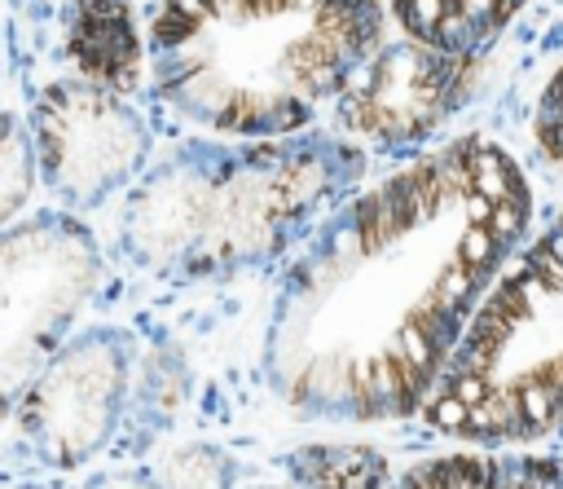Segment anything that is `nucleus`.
I'll use <instances>...</instances> for the list:
<instances>
[{"label":"nucleus","mask_w":563,"mask_h":489,"mask_svg":"<svg viewBox=\"0 0 563 489\" xmlns=\"http://www.w3.org/2000/svg\"><path fill=\"white\" fill-rule=\"evenodd\" d=\"M532 141L554 167H563V62L550 75V84L541 88V101L532 115Z\"/></svg>","instance_id":"obj_15"},{"label":"nucleus","mask_w":563,"mask_h":489,"mask_svg":"<svg viewBox=\"0 0 563 489\" xmlns=\"http://www.w3.org/2000/svg\"><path fill=\"white\" fill-rule=\"evenodd\" d=\"M387 18V0H158L150 88L211 137H299L378 53Z\"/></svg>","instance_id":"obj_2"},{"label":"nucleus","mask_w":563,"mask_h":489,"mask_svg":"<svg viewBox=\"0 0 563 489\" xmlns=\"http://www.w3.org/2000/svg\"><path fill=\"white\" fill-rule=\"evenodd\" d=\"M9 489H44V485H9Z\"/></svg>","instance_id":"obj_17"},{"label":"nucleus","mask_w":563,"mask_h":489,"mask_svg":"<svg viewBox=\"0 0 563 489\" xmlns=\"http://www.w3.org/2000/svg\"><path fill=\"white\" fill-rule=\"evenodd\" d=\"M475 57L431 48L413 35L383 40L334 101L339 128L361 150H413L431 141L466 101Z\"/></svg>","instance_id":"obj_8"},{"label":"nucleus","mask_w":563,"mask_h":489,"mask_svg":"<svg viewBox=\"0 0 563 489\" xmlns=\"http://www.w3.org/2000/svg\"><path fill=\"white\" fill-rule=\"evenodd\" d=\"M70 57L79 79L128 93L145 66V35L132 31V18L119 0H75Z\"/></svg>","instance_id":"obj_10"},{"label":"nucleus","mask_w":563,"mask_h":489,"mask_svg":"<svg viewBox=\"0 0 563 489\" xmlns=\"http://www.w3.org/2000/svg\"><path fill=\"white\" fill-rule=\"evenodd\" d=\"M101 273V247L75 211H35L0 233V419L70 339Z\"/></svg>","instance_id":"obj_5"},{"label":"nucleus","mask_w":563,"mask_h":489,"mask_svg":"<svg viewBox=\"0 0 563 489\" xmlns=\"http://www.w3.org/2000/svg\"><path fill=\"white\" fill-rule=\"evenodd\" d=\"M528 225L532 185L493 137H453L352 189L273 295L264 383L334 423L422 414Z\"/></svg>","instance_id":"obj_1"},{"label":"nucleus","mask_w":563,"mask_h":489,"mask_svg":"<svg viewBox=\"0 0 563 489\" xmlns=\"http://www.w3.org/2000/svg\"><path fill=\"white\" fill-rule=\"evenodd\" d=\"M132 344L114 326L70 335L18 401V427L44 467L97 458L123 414Z\"/></svg>","instance_id":"obj_7"},{"label":"nucleus","mask_w":563,"mask_h":489,"mask_svg":"<svg viewBox=\"0 0 563 489\" xmlns=\"http://www.w3.org/2000/svg\"><path fill=\"white\" fill-rule=\"evenodd\" d=\"M290 489H387L391 467L369 445H303L286 454Z\"/></svg>","instance_id":"obj_12"},{"label":"nucleus","mask_w":563,"mask_h":489,"mask_svg":"<svg viewBox=\"0 0 563 489\" xmlns=\"http://www.w3.org/2000/svg\"><path fill=\"white\" fill-rule=\"evenodd\" d=\"M84 489H158V485H154V471H101Z\"/></svg>","instance_id":"obj_16"},{"label":"nucleus","mask_w":563,"mask_h":489,"mask_svg":"<svg viewBox=\"0 0 563 489\" xmlns=\"http://www.w3.org/2000/svg\"><path fill=\"white\" fill-rule=\"evenodd\" d=\"M158 489H233V463L216 445H180L154 467Z\"/></svg>","instance_id":"obj_14"},{"label":"nucleus","mask_w":563,"mask_h":489,"mask_svg":"<svg viewBox=\"0 0 563 489\" xmlns=\"http://www.w3.org/2000/svg\"><path fill=\"white\" fill-rule=\"evenodd\" d=\"M523 4L528 0H387V13L400 35L444 53L479 57V48L493 44Z\"/></svg>","instance_id":"obj_11"},{"label":"nucleus","mask_w":563,"mask_h":489,"mask_svg":"<svg viewBox=\"0 0 563 489\" xmlns=\"http://www.w3.org/2000/svg\"><path fill=\"white\" fill-rule=\"evenodd\" d=\"M40 181L31 128L18 110H0V233L18 225V211L31 203V189Z\"/></svg>","instance_id":"obj_13"},{"label":"nucleus","mask_w":563,"mask_h":489,"mask_svg":"<svg viewBox=\"0 0 563 489\" xmlns=\"http://www.w3.org/2000/svg\"><path fill=\"white\" fill-rule=\"evenodd\" d=\"M365 176V150L343 137L189 141L128 189L119 247L167 282L260 269L303 242Z\"/></svg>","instance_id":"obj_3"},{"label":"nucleus","mask_w":563,"mask_h":489,"mask_svg":"<svg viewBox=\"0 0 563 489\" xmlns=\"http://www.w3.org/2000/svg\"><path fill=\"white\" fill-rule=\"evenodd\" d=\"M387 489H563V463L510 445H466L409 467Z\"/></svg>","instance_id":"obj_9"},{"label":"nucleus","mask_w":563,"mask_h":489,"mask_svg":"<svg viewBox=\"0 0 563 489\" xmlns=\"http://www.w3.org/2000/svg\"><path fill=\"white\" fill-rule=\"evenodd\" d=\"M26 128L40 181L75 216L132 189L154 150V137L128 97L92 79H53L40 88Z\"/></svg>","instance_id":"obj_6"},{"label":"nucleus","mask_w":563,"mask_h":489,"mask_svg":"<svg viewBox=\"0 0 563 489\" xmlns=\"http://www.w3.org/2000/svg\"><path fill=\"white\" fill-rule=\"evenodd\" d=\"M260 489H282V485H260Z\"/></svg>","instance_id":"obj_18"},{"label":"nucleus","mask_w":563,"mask_h":489,"mask_svg":"<svg viewBox=\"0 0 563 489\" xmlns=\"http://www.w3.org/2000/svg\"><path fill=\"white\" fill-rule=\"evenodd\" d=\"M418 419L457 445L563 427V211L510 256Z\"/></svg>","instance_id":"obj_4"}]
</instances>
